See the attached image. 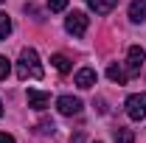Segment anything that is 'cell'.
<instances>
[{
  "mask_svg": "<svg viewBox=\"0 0 146 143\" xmlns=\"http://www.w3.org/2000/svg\"><path fill=\"white\" fill-rule=\"evenodd\" d=\"M42 62H39V56H36L34 48H23L20 51V62H17V76L23 81H28V79H42Z\"/></svg>",
  "mask_w": 146,
  "mask_h": 143,
  "instance_id": "obj_1",
  "label": "cell"
},
{
  "mask_svg": "<svg viewBox=\"0 0 146 143\" xmlns=\"http://www.w3.org/2000/svg\"><path fill=\"white\" fill-rule=\"evenodd\" d=\"M87 25H90V20L84 11H70L68 17H65V31L73 36H84L87 34Z\"/></svg>",
  "mask_w": 146,
  "mask_h": 143,
  "instance_id": "obj_2",
  "label": "cell"
},
{
  "mask_svg": "<svg viewBox=\"0 0 146 143\" xmlns=\"http://www.w3.org/2000/svg\"><path fill=\"white\" fill-rule=\"evenodd\" d=\"M124 107H127V115L132 121H143L146 118V93H132Z\"/></svg>",
  "mask_w": 146,
  "mask_h": 143,
  "instance_id": "obj_3",
  "label": "cell"
},
{
  "mask_svg": "<svg viewBox=\"0 0 146 143\" xmlns=\"http://www.w3.org/2000/svg\"><path fill=\"white\" fill-rule=\"evenodd\" d=\"M143 62H146V51L141 48V45H132V48H129V54H127V73H129V76L141 73Z\"/></svg>",
  "mask_w": 146,
  "mask_h": 143,
  "instance_id": "obj_4",
  "label": "cell"
},
{
  "mask_svg": "<svg viewBox=\"0 0 146 143\" xmlns=\"http://www.w3.org/2000/svg\"><path fill=\"white\" fill-rule=\"evenodd\" d=\"M56 109H59L62 115H79V112H82V101H79L76 95H59V98H56Z\"/></svg>",
  "mask_w": 146,
  "mask_h": 143,
  "instance_id": "obj_5",
  "label": "cell"
},
{
  "mask_svg": "<svg viewBox=\"0 0 146 143\" xmlns=\"http://www.w3.org/2000/svg\"><path fill=\"white\" fill-rule=\"evenodd\" d=\"M48 104H51V95H48V93H42V90H28V107L31 109L42 112Z\"/></svg>",
  "mask_w": 146,
  "mask_h": 143,
  "instance_id": "obj_6",
  "label": "cell"
},
{
  "mask_svg": "<svg viewBox=\"0 0 146 143\" xmlns=\"http://www.w3.org/2000/svg\"><path fill=\"white\" fill-rule=\"evenodd\" d=\"M93 84H96V70H93V68H82V70L76 73V87L90 90Z\"/></svg>",
  "mask_w": 146,
  "mask_h": 143,
  "instance_id": "obj_7",
  "label": "cell"
},
{
  "mask_svg": "<svg viewBox=\"0 0 146 143\" xmlns=\"http://www.w3.org/2000/svg\"><path fill=\"white\" fill-rule=\"evenodd\" d=\"M129 20H132V23H146V0H132V6H129Z\"/></svg>",
  "mask_w": 146,
  "mask_h": 143,
  "instance_id": "obj_8",
  "label": "cell"
},
{
  "mask_svg": "<svg viewBox=\"0 0 146 143\" xmlns=\"http://www.w3.org/2000/svg\"><path fill=\"white\" fill-rule=\"evenodd\" d=\"M87 6H90L96 14H110L118 6V0H87Z\"/></svg>",
  "mask_w": 146,
  "mask_h": 143,
  "instance_id": "obj_9",
  "label": "cell"
},
{
  "mask_svg": "<svg viewBox=\"0 0 146 143\" xmlns=\"http://www.w3.org/2000/svg\"><path fill=\"white\" fill-rule=\"evenodd\" d=\"M107 76L112 79V81H118V84H127V79H129V73L121 68V65H110L107 68Z\"/></svg>",
  "mask_w": 146,
  "mask_h": 143,
  "instance_id": "obj_10",
  "label": "cell"
},
{
  "mask_svg": "<svg viewBox=\"0 0 146 143\" xmlns=\"http://www.w3.org/2000/svg\"><path fill=\"white\" fill-rule=\"evenodd\" d=\"M112 140H115V143H135V132L118 126V129H112Z\"/></svg>",
  "mask_w": 146,
  "mask_h": 143,
  "instance_id": "obj_11",
  "label": "cell"
},
{
  "mask_svg": "<svg viewBox=\"0 0 146 143\" xmlns=\"http://www.w3.org/2000/svg\"><path fill=\"white\" fill-rule=\"evenodd\" d=\"M51 65H54L59 73H70V59H68L65 54H54L51 56Z\"/></svg>",
  "mask_w": 146,
  "mask_h": 143,
  "instance_id": "obj_12",
  "label": "cell"
},
{
  "mask_svg": "<svg viewBox=\"0 0 146 143\" xmlns=\"http://www.w3.org/2000/svg\"><path fill=\"white\" fill-rule=\"evenodd\" d=\"M9 34H11V17L0 11V42H3V39H6Z\"/></svg>",
  "mask_w": 146,
  "mask_h": 143,
  "instance_id": "obj_13",
  "label": "cell"
},
{
  "mask_svg": "<svg viewBox=\"0 0 146 143\" xmlns=\"http://www.w3.org/2000/svg\"><path fill=\"white\" fill-rule=\"evenodd\" d=\"M9 73H11V62H9L6 56H0V81H6Z\"/></svg>",
  "mask_w": 146,
  "mask_h": 143,
  "instance_id": "obj_14",
  "label": "cell"
},
{
  "mask_svg": "<svg viewBox=\"0 0 146 143\" xmlns=\"http://www.w3.org/2000/svg\"><path fill=\"white\" fill-rule=\"evenodd\" d=\"M48 9L51 11H65L68 9V0H48Z\"/></svg>",
  "mask_w": 146,
  "mask_h": 143,
  "instance_id": "obj_15",
  "label": "cell"
},
{
  "mask_svg": "<svg viewBox=\"0 0 146 143\" xmlns=\"http://www.w3.org/2000/svg\"><path fill=\"white\" fill-rule=\"evenodd\" d=\"M36 132H39V135H51V132H54V124H51V121H39Z\"/></svg>",
  "mask_w": 146,
  "mask_h": 143,
  "instance_id": "obj_16",
  "label": "cell"
},
{
  "mask_svg": "<svg viewBox=\"0 0 146 143\" xmlns=\"http://www.w3.org/2000/svg\"><path fill=\"white\" fill-rule=\"evenodd\" d=\"M0 143H17L11 135H6V132H0Z\"/></svg>",
  "mask_w": 146,
  "mask_h": 143,
  "instance_id": "obj_17",
  "label": "cell"
},
{
  "mask_svg": "<svg viewBox=\"0 0 146 143\" xmlns=\"http://www.w3.org/2000/svg\"><path fill=\"white\" fill-rule=\"evenodd\" d=\"M73 143H84V138H82V135H76V138H73Z\"/></svg>",
  "mask_w": 146,
  "mask_h": 143,
  "instance_id": "obj_18",
  "label": "cell"
},
{
  "mask_svg": "<svg viewBox=\"0 0 146 143\" xmlns=\"http://www.w3.org/2000/svg\"><path fill=\"white\" fill-rule=\"evenodd\" d=\"M0 115H3V101H0Z\"/></svg>",
  "mask_w": 146,
  "mask_h": 143,
  "instance_id": "obj_19",
  "label": "cell"
},
{
  "mask_svg": "<svg viewBox=\"0 0 146 143\" xmlns=\"http://www.w3.org/2000/svg\"><path fill=\"white\" fill-rule=\"evenodd\" d=\"M0 3H3V0H0Z\"/></svg>",
  "mask_w": 146,
  "mask_h": 143,
  "instance_id": "obj_20",
  "label": "cell"
}]
</instances>
